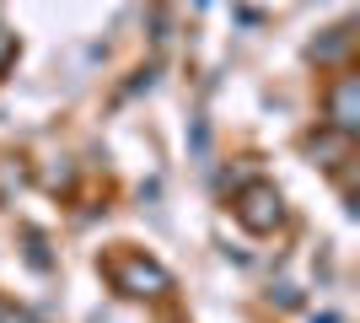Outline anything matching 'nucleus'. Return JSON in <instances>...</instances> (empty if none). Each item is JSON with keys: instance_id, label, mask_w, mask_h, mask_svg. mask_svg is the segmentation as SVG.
<instances>
[{"instance_id": "5", "label": "nucleus", "mask_w": 360, "mask_h": 323, "mask_svg": "<svg viewBox=\"0 0 360 323\" xmlns=\"http://www.w3.org/2000/svg\"><path fill=\"white\" fill-rule=\"evenodd\" d=\"M0 323H38V318L22 312V308H11V302H0Z\"/></svg>"}, {"instance_id": "3", "label": "nucleus", "mask_w": 360, "mask_h": 323, "mask_svg": "<svg viewBox=\"0 0 360 323\" xmlns=\"http://www.w3.org/2000/svg\"><path fill=\"white\" fill-rule=\"evenodd\" d=\"M328 129H339V135H349V140H355V129H360V81L349 76V70L328 87Z\"/></svg>"}, {"instance_id": "1", "label": "nucleus", "mask_w": 360, "mask_h": 323, "mask_svg": "<svg viewBox=\"0 0 360 323\" xmlns=\"http://www.w3.org/2000/svg\"><path fill=\"white\" fill-rule=\"evenodd\" d=\"M231 215H237V221L253 232V237H269V232L285 227V200H280V189H274V184L253 178V184H242V189H237Z\"/></svg>"}, {"instance_id": "4", "label": "nucleus", "mask_w": 360, "mask_h": 323, "mask_svg": "<svg viewBox=\"0 0 360 323\" xmlns=\"http://www.w3.org/2000/svg\"><path fill=\"white\" fill-rule=\"evenodd\" d=\"M345 54H349V27H333V38L312 44V60H317V65H339Z\"/></svg>"}, {"instance_id": "2", "label": "nucleus", "mask_w": 360, "mask_h": 323, "mask_svg": "<svg viewBox=\"0 0 360 323\" xmlns=\"http://www.w3.org/2000/svg\"><path fill=\"white\" fill-rule=\"evenodd\" d=\"M108 280H113L124 296H162V291H172V275H167L156 259H146V253H119V259L108 264Z\"/></svg>"}]
</instances>
